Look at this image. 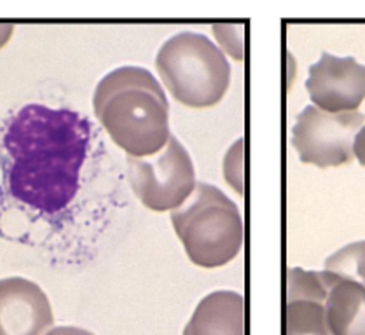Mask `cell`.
<instances>
[{"label":"cell","instance_id":"cell-2","mask_svg":"<svg viewBox=\"0 0 365 335\" xmlns=\"http://www.w3.org/2000/svg\"><path fill=\"white\" fill-rule=\"evenodd\" d=\"M93 108L112 142L130 158L158 154L170 138L165 89L143 67H119L100 81Z\"/></svg>","mask_w":365,"mask_h":335},{"label":"cell","instance_id":"cell-5","mask_svg":"<svg viewBox=\"0 0 365 335\" xmlns=\"http://www.w3.org/2000/svg\"><path fill=\"white\" fill-rule=\"evenodd\" d=\"M128 180L143 206L153 212H172L184 205L196 189V170L185 147L170 135L158 154L128 155Z\"/></svg>","mask_w":365,"mask_h":335},{"label":"cell","instance_id":"cell-17","mask_svg":"<svg viewBox=\"0 0 365 335\" xmlns=\"http://www.w3.org/2000/svg\"><path fill=\"white\" fill-rule=\"evenodd\" d=\"M14 26L11 23H0V49L9 42L11 35H13Z\"/></svg>","mask_w":365,"mask_h":335},{"label":"cell","instance_id":"cell-7","mask_svg":"<svg viewBox=\"0 0 365 335\" xmlns=\"http://www.w3.org/2000/svg\"><path fill=\"white\" fill-rule=\"evenodd\" d=\"M306 91L320 110L356 112L365 100V65L353 56L322 53L309 67Z\"/></svg>","mask_w":365,"mask_h":335},{"label":"cell","instance_id":"cell-13","mask_svg":"<svg viewBox=\"0 0 365 335\" xmlns=\"http://www.w3.org/2000/svg\"><path fill=\"white\" fill-rule=\"evenodd\" d=\"M213 35L222 48L224 54H229L236 61L243 60L245 54V32L243 25L238 23H217L213 25Z\"/></svg>","mask_w":365,"mask_h":335},{"label":"cell","instance_id":"cell-9","mask_svg":"<svg viewBox=\"0 0 365 335\" xmlns=\"http://www.w3.org/2000/svg\"><path fill=\"white\" fill-rule=\"evenodd\" d=\"M182 335H245V299L217 290L201 299Z\"/></svg>","mask_w":365,"mask_h":335},{"label":"cell","instance_id":"cell-6","mask_svg":"<svg viewBox=\"0 0 365 335\" xmlns=\"http://www.w3.org/2000/svg\"><path fill=\"white\" fill-rule=\"evenodd\" d=\"M365 126V115L356 112H325L308 105L297 114L292 145L299 159L318 168L343 166L355 159L353 142Z\"/></svg>","mask_w":365,"mask_h":335},{"label":"cell","instance_id":"cell-1","mask_svg":"<svg viewBox=\"0 0 365 335\" xmlns=\"http://www.w3.org/2000/svg\"><path fill=\"white\" fill-rule=\"evenodd\" d=\"M14 197L44 213L63 210L79 189L89 145V123L68 108L26 105L4 136Z\"/></svg>","mask_w":365,"mask_h":335},{"label":"cell","instance_id":"cell-4","mask_svg":"<svg viewBox=\"0 0 365 335\" xmlns=\"http://www.w3.org/2000/svg\"><path fill=\"white\" fill-rule=\"evenodd\" d=\"M156 68L173 98L192 108L219 103L231 84L226 54L203 34L170 37L158 51Z\"/></svg>","mask_w":365,"mask_h":335},{"label":"cell","instance_id":"cell-15","mask_svg":"<svg viewBox=\"0 0 365 335\" xmlns=\"http://www.w3.org/2000/svg\"><path fill=\"white\" fill-rule=\"evenodd\" d=\"M353 155L359 159L360 165L365 166V126L355 136V142H353Z\"/></svg>","mask_w":365,"mask_h":335},{"label":"cell","instance_id":"cell-16","mask_svg":"<svg viewBox=\"0 0 365 335\" xmlns=\"http://www.w3.org/2000/svg\"><path fill=\"white\" fill-rule=\"evenodd\" d=\"M48 335H95L89 330L79 329V326H56V329H51Z\"/></svg>","mask_w":365,"mask_h":335},{"label":"cell","instance_id":"cell-10","mask_svg":"<svg viewBox=\"0 0 365 335\" xmlns=\"http://www.w3.org/2000/svg\"><path fill=\"white\" fill-rule=\"evenodd\" d=\"M325 285L329 288L325 321L331 334L365 335V287L355 282H332Z\"/></svg>","mask_w":365,"mask_h":335},{"label":"cell","instance_id":"cell-3","mask_svg":"<svg viewBox=\"0 0 365 335\" xmlns=\"http://www.w3.org/2000/svg\"><path fill=\"white\" fill-rule=\"evenodd\" d=\"M172 224L191 262L200 267L226 266L243 248L242 213L212 184L196 182L191 197L172 212Z\"/></svg>","mask_w":365,"mask_h":335},{"label":"cell","instance_id":"cell-12","mask_svg":"<svg viewBox=\"0 0 365 335\" xmlns=\"http://www.w3.org/2000/svg\"><path fill=\"white\" fill-rule=\"evenodd\" d=\"M325 283L355 282L365 287V241L346 244L325 260Z\"/></svg>","mask_w":365,"mask_h":335},{"label":"cell","instance_id":"cell-11","mask_svg":"<svg viewBox=\"0 0 365 335\" xmlns=\"http://www.w3.org/2000/svg\"><path fill=\"white\" fill-rule=\"evenodd\" d=\"M285 335H332L325 321L324 299H287Z\"/></svg>","mask_w":365,"mask_h":335},{"label":"cell","instance_id":"cell-14","mask_svg":"<svg viewBox=\"0 0 365 335\" xmlns=\"http://www.w3.org/2000/svg\"><path fill=\"white\" fill-rule=\"evenodd\" d=\"M243 138L236 140L224 158V178L238 194H243Z\"/></svg>","mask_w":365,"mask_h":335},{"label":"cell","instance_id":"cell-8","mask_svg":"<svg viewBox=\"0 0 365 335\" xmlns=\"http://www.w3.org/2000/svg\"><path fill=\"white\" fill-rule=\"evenodd\" d=\"M53 325L51 304L37 283L0 279V335H48Z\"/></svg>","mask_w":365,"mask_h":335}]
</instances>
